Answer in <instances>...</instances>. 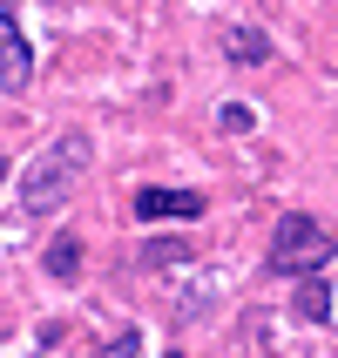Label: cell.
<instances>
[{"label":"cell","mask_w":338,"mask_h":358,"mask_svg":"<svg viewBox=\"0 0 338 358\" xmlns=\"http://www.w3.org/2000/svg\"><path fill=\"white\" fill-rule=\"evenodd\" d=\"M332 257H338V237L318 217H304V210L278 217V230H271V264H278L284 278H311V271L332 264Z\"/></svg>","instance_id":"obj_2"},{"label":"cell","mask_w":338,"mask_h":358,"mask_svg":"<svg viewBox=\"0 0 338 358\" xmlns=\"http://www.w3.org/2000/svg\"><path fill=\"white\" fill-rule=\"evenodd\" d=\"M27 81H34V55H27L14 0H0V88H7V95H27Z\"/></svg>","instance_id":"obj_3"},{"label":"cell","mask_w":338,"mask_h":358,"mask_svg":"<svg viewBox=\"0 0 338 358\" xmlns=\"http://www.w3.org/2000/svg\"><path fill=\"white\" fill-rule=\"evenodd\" d=\"M136 217H142V223H162V217H203V196H197V189H136Z\"/></svg>","instance_id":"obj_4"},{"label":"cell","mask_w":338,"mask_h":358,"mask_svg":"<svg viewBox=\"0 0 338 358\" xmlns=\"http://www.w3.org/2000/svg\"><path fill=\"white\" fill-rule=\"evenodd\" d=\"M223 48H230L237 61H271V41H264L258 27H230V34H223Z\"/></svg>","instance_id":"obj_5"},{"label":"cell","mask_w":338,"mask_h":358,"mask_svg":"<svg viewBox=\"0 0 338 358\" xmlns=\"http://www.w3.org/2000/svg\"><path fill=\"white\" fill-rule=\"evenodd\" d=\"M75 264H81V243L75 237H55V243H48V271H55V278H75Z\"/></svg>","instance_id":"obj_6"},{"label":"cell","mask_w":338,"mask_h":358,"mask_svg":"<svg viewBox=\"0 0 338 358\" xmlns=\"http://www.w3.org/2000/svg\"><path fill=\"white\" fill-rule=\"evenodd\" d=\"M88 156H95V149H88L81 129H68L61 142H48V149L20 169V203H27V210H55V203H68V189L81 182Z\"/></svg>","instance_id":"obj_1"},{"label":"cell","mask_w":338,"mask_h":358,"mask_svg":"<svg viewBox=\"0 0 338 358\" xmlns=\"http://www.w3.org/2000/svg\"><path fill=\"white\" fill-rule=\"evenodd\" d=\"M136 345H142V338H136V331H122V338H115V345H108V352H101V358H136Z\"/></svg>","instance_id":"obj_7"}]
</instances>
